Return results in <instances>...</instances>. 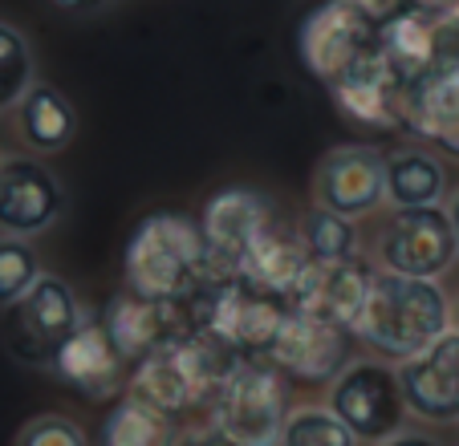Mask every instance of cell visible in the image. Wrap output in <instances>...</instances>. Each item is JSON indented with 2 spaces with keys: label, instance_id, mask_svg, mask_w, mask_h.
Instances as JSON below:
<instances>
[{
  "label": "cell",
  "instance_id": "obj_5",
  "mask_svg": "<svg viewBox=\"0 0 459 446\" xmlns=\"http://www.w3.org/2000/svg\"><path fill=\"white\" fill-rule=\"evenodd\" d=\"M289 410V378L264 353H240L208 402L212 426L240 446H277Z\"/></svg>",
  "mask_w": 459,
  "mask_h": 446
},
{
  "label": "cell",
  "instance_id": "obj_9",
  "mask_svg": "<svg viewBox=\"0 0 459 446\" xmlns=\"http://www.w3.org/2000/svg\"><path fill=\"white\" fill-rule=\"evenodd\" d=\"M264 357H269L289 382L330 386L342 369H346V361L354 357V333H350L346 325H333V321H321V317H309V313L289 309L285 325L273 337Z\"/></svg>",
  "mask_w": 459,
  "mask_h": 446
},
{
  "label": "cell",
  "instance_id": "obj_18",
  "mask_svg": "<svg viewBox=\"0 0 459 446\" xmlns=\"http://www.w3.org/2000/svg\"><path fill=\"white\" fill-rule=\"evenodd\" d=\"M370 280H374V268L358 256L313 260L301 272V280L293 284V292H289V304H293L297 313H309V317L333 321V325L350 329L366 304Z\"/></svg>",
  "mask_w": 459,
  "mask_h": 446
},
{
  "label": "cell",
  "instance_id": "obj_27",
  "mask_svg": "<svg viewBox=\"0 0 459 446\" xmlns=\"http://www.w3.org/2000/svg\"><path fill=\"white\" fill-rule=\"evenodd\" d=\"M33 81V49L21 29L0 21V110H13Z\"/></svg>",
  "mask_w": 459,
  "mask_h": 446
},
{
  "label": "cell",
  "instance_id": "obj_11",
  "mask_svg": "<svg viewBox=\"0 0 459 446\" xmlns=\"http://www.w3.org/2000/svg\"><path fill=\"white\" fill-rule=\"evenodd\" d=\"M49 373L61 386H70L74 394H82L86 402H110V398H118L126 390V361L114 353L102 321L90 309L82 313L74 333L53 353Z\"/></svg>",
  "mask_w": 459,
  "mask_h": 446
},
{
  "label": "cell",
  "instance_id": "obj_24",
  "mask_svg": "<svg viewBox=\"0 0 459 446\" xmlns=\"http://www.w3.org/2000/svg\"><path fill=\"white\" fill-rule=\"evenodd\" d=\"M175 418L143 402L139 394H118L102 418V446H171Z\"/></svg>",
  "mask_w": 459,
  "mask_h": 446
},
{
  "label": "cell",
  "instance_id": "obj_34",
  "mask_svg": "<svg viewBox=\"0 0 459 446\" xmlns=\"http://www.w3.org/2000/svg\"><path fill=\"white\" fill-rule=\"evenodd\" d=\"M53 4L65 13H94V9H102L106 0H53Z\"/></svg>",
  "mask_w": 459,
  "mask_h": 446
},
{
  "label": "cell",
  "instance_id": "obj_19",
  "mask_svg": "<svg viewBox=\"0 0 459 446\" xmlns=\"http://www.w3.org/2000/svg\"><path fill=\"white\" fill-rule=\"evenodd\" d=\"M106 337H110L114 353H118L126 365H134L139 357H147L151 349L167 341V337L191 329L187 304L175 301H147V296H134L130 288H122L118 296L106 301V309L98 313Z\"/></svg>",
  "mask_w": 459,
  "mask_h": 446
},
{
  "label": "cell",
  "instance_id": "obj_25",
  "mask_svg": "<svg viewBox=\"0 0 459 446\" xmlns=\"http://www.w3.org/2000/svg\"><path fill=\"white\" fill-rule=\"evenodd\" d=\"M301 240L305 248H309L313 260H350L358 256V227L354 219H346V215L330 211V207L313 203L309 211L301 215Z\"/></svg>",
  "mask_w": 459,
  "mask_h": 446
},
{
  "label": "cell",
  "instance_id": "obj_22",
  "mask_svg": "<svg viewBox=\"0 0 459 446\" xmlns=\"http://www.w3.org/2000/svg\"><path fill=\"white\" fill-rule=\"evenodd\" d=\"M439 21L443 17H431V13L407 4V9H399L378 29L382 57L399 69L403 81L419 78L423 69L435 65V57H439Z\"/></svg>",
  "mask_w": 459,
  "mask_h": 446
},
{
  "label": "cell",
  "instance_id": "obj_36",
  "mask_svg": "<svg viewBox=\"0 0 459 446\" xmlns=\"http://www.w3.org/2000/svg\"><path fill=\"white\" fill-rule=\"evenodd\" d=\"M451 329L459 333V296H455V304H451Z\"/></svg>",
  "mask_w": 459,
  "mask_h": 446
},
{
  "label": "cell",
  "instance_id": "obj_2",
  "mask_svg": "<svg viewBox=\"0 0 459 446\" xmlns=\"http://www.w3.org/2000/svg\"><path fill=\"white\" fill-rule=\"evenodd\" d=\"M212 280L200 219L183 211H155L134 223L122 248V284L147 301H191Z\"/></svg>",
  "mask_w": 459,
  "mask_h": 446
},
{
  "label": "cell",
  "instance_id": "obj_31",
  "mask_svg": "<svg viewBox=\"0 0 459 446\" xmlns=\"http://www.w3.org/2000/svg\"><path fill=\"white\" fill-rule=\"evenodd\" d=\"M346 4H350V9H354L362 21H370L374 29H382L399 9H407V0H346Z\"/></svg>",
  "mask_w": 459,
  "mask_h": 446
},
{
  "label": "cell",
  "instance_id": "obj_33",
  "mask_svg": "<svg viewBox=\"0 0 459 446\" xmlns=\"http://www.w3.org/2000/svg\"><path fill=\"white\" fill-rule=\"evenodd\" d=\"M411 9H423V13H431V17H451L455 13V4L459 0H407Z\"/></svg>",
  "mask_w": 459,
  "mask_h": 446
},
{
  "label": "cell",
  "instance_id": "obj_17",
  "mask_svg": "<svg viewBox=\"0 0 459 446\" xmlns=\"http://www.w3.org/2000/svg\"><path fill=\"white\" fill-rule=\"evenodd\" d=\"M403 126L447 155H459V57L439 53L431 69L407 81Z\"/></svg>",
  "mask_w": 459,
  "mask_h": 446
},
{
  "label": "cell",
  "instance_id": "obj_29",
  "mask_svg": "<svg viewBox=\"0 0 459 446\" xmlns=\"http://www.w3.org/2000/svg\"><path fill=\"white\" fill-rule=\"evenodd\" d=\"M13 446H90V438L70 414H37L17 430Z\"/></svg>",
  "mask_w": 459,
  "mask_h": 446
},
{
  "label": "cell",
  "instance_id": "obj_1",
  "mask_svg": "<svg viewBox=\"0 0 459 446\" xmlns=\"http://www.w3.org/2000/svg\"><path fill=\"white\" fill-rule=\"evenodd\" d=\"M451 329V304L439 280H419L399 272H374L366 304L350 325L354 341L378 361H407Z\"/></svg>",
  "mask_w": 459,
  "mask_h": 446
},
{
  "label": "cell",
  "instance_id": "obj_13",
  "mask_svg": "<svg viewBox=\"0 0 459 446\" xmlns=\"http://www.w3.org/2000/svg\"><path fill=\"white\" fill-rule=\"evenodd\" d=\"M374 41H378V29L358 17L346 0H321L297 29V53L321 86H330Z\"/></svg>",
  "mask_w": 459,
  "mask_h": 446
},
{
  "label": "cell",
  "instance_id": "obj_37",
  "mask_svg": "<svg viewBox=\"0 0 459 446\" xmlns=\"http://www.w3.org/2000/svg\"><path fill=\"white\" fill-rule=\"evenodd\" d=\"M451 17H455V21H459V4H455V13H451Z\"/></svg>",
  "mask_w": 459,
  "mask_h": 446
},
{
  "label": "cell",
  "instance_id": "obj_6",
  "mask_svg": "<svg viewBox=\"0 0 459 446\" xmlns=\"http://www.w3.org/2000/svg\"><path fill=\"white\" fill-rule=\"evenodd\" d=\"M78 292L61 276L41 272L13 304H4V349L29 369H49L53 353L82 321Z\"/></svg>",
  "mask_w": 459,
  "mask_h": 446
},
{
  "label": "cell",
  "instance_id": "obj_20",
  "mask_svg": "<svg viewBox=\"0 0 459 446\" xmlns=\"http://www.w3.org/2000/svg\"><path fill=\"white\" fill-rule=\"evenodd\" d=\"M309 264H313V256H309V248H305L301 232H297V223H289L281 211H273L269 223L260 227L256 240L244 252L240 272L252 276L256 284H264V288L289 296Z\"/></svg>",
  "mask_w": 459,
  "mask_h": 446
},
{
  "label": "cell",
  "instance_id": "obj_8",
  "mask_svg": "<svg viewBox=\"0 0 459 446\" xmlns=\"http://www.w3.org/2000/svg\"><path fill=\"white\" fill-rule=\"evenodd\" d=\"M382 272L419 276V280H439L459 260L455 232H451L447 207H394L374 244Z\"/></svg>",
  "mask_w": 459,
  "mask_h": 446
},
{
  "label": "cell",
  "instance_id": "obj_3",
  "mask_svg": "<svg viewBox=\"0 0 459 446\" xmlns=\"http://www.w3.org/2000/svg\"><path fill=\"white\" fill-rule=\"evenodd\" d=\"M240 353H232L216 337L191 325L183 333L167 337L159 349H151L147 357L130 365V394H139L143 402H151L155 410L171 414V418L200 410V406L208 410L220 378L228 373V365Z\"/></svg>",
  "mask_w": 459,
  "mask_h": 446
},
{
  "label": "cell",
  "instance_id": "obj_26",
  "mask_svg": "<svg viewBox=\"0 0 459 446\" xmlns=\"http://www.w3.org/2000/svg\"><path fill=\"white\" fill-rule=\"evenodd\" d=\"M277 446H358V438L330 410H289Z\"/></svg>",
  "mask_w": 459,
  "mask_h": 446
},
{
  "label": "cell",
  "instance_id": "obj_4",
  "mask_svg": "<svg viewBox=\"0 0 459 446\" xmlns=\"http://www.w3.org/2000/svg\"><path fill=\"white\" fill-rule=\"evenodd\" d=\"M183 304H187V317L200 333L216 337L232 353H248V357L252 353H269L273 337L281 333L289 309H293L289 296L264 288L244 272L216 276Z\"/></svg>",
  "mask_w": 459,
  "mask_h": 446
},
{
  "label": "cell",
  "instance_id": "obj_12",
  "mask_svg": "<svg viewBox=\"0 0 459 446\" xmlns=\"http://www.w3.org/2000/svg\"><path fill=\"white\" fill-rule=\"evenodd\" d=\"M407 414L451 426L459 422V333L447 329L427 349L394 365Z\"/></svg>",
  "mask_w": 459,
  "mask_h": 446
},
{
  "label": "cell",
  "instance_id": "obj_28",
  "mask_svg": "<svg viewBox=\"0 0 459 446\" xmlns=\"http://www.w3.org/2000/svg\"><path fill=\"white\" fill-rule=\"evenodd\" d=\"M37 276H41V264L25 236H0V309L17 301Z\"/></svg>",
  "mask_w": 459,
  "mask_h": 446
},
{
  "label": "cell",
  "instance_id": "obj_16",
  "mask_svg": "<svg viewBox=\"0 0 459 446\" xmlns=\"http://www.w3.org/2000/svg\"><path fill=\"white\" fill-rule=\"evenodd\" d=\"M65 191L37 159H0V232L37 236L61 219Z\"/></svg>",
  "mask_w": 459,
  "mask_h": 446
},
{
  "label": "cell",
  "instance_id": "obj_21",
  "mask_svg": "<svg viewBox=\"0 0 459 446\" xmlns=\"http://www.w3.org/2000/svg\"><path fill=\"white\" fill-rule=\"evenodd\" d=\"M13 110H17L21 138H25L29 150H37V155H57L78 134V114H74L70 98L61 94L57 86L33 81Z\"/></svg>",
  "mask_w": 459,
  "mask_h": 446
},
{
  "label": "cell",
  "instance_id": "obj_15",
  "mask_svg": "<svg viewBox=\"0 0 459 446\" xmlns=\"http://www.w3.org/2000/svg\"><path fill=\"white\" fill-rule=\"evenodd\" d=\"M382 150L378 146H333L330 155H321L317 175H313V199L330 211L346 215V219H362V215L378 211L386 203V187H382Z\"/></svg>",
  "mask_w": 459,
  "mask_h": 446
},
{
  "label": "cell",
  "instance_id": "obj_23",
  "mask_svg": "<svg viewBox=\"0 0 459 446\" xmlns=\"http://www.w3.org/2000/svg\"><path fill=\"white\" fill-rule=\"evenodd\" d=\"M382 187L394 207H431L447 191V171L423 146H399L382 159Z\"/></svg>",
  "mask_w": 459,
  "mask_h": 446
},
{
  "label": "cell",
  "instance_id": "obj_32",
  "mask_svg": "<svg viewBox=\"0 0 459 446\" xmlns=\"http://www.w3.org/2000/svg\"><path fill=\"white\" fill-rule=\"evenodd\" d=\"M378 446H443L435 434H423V430H394L390 438H382Z\"/></svg>",
  "mask_w": 459,
  "mask_h": 446
},
{
  "label": "cell",
  "instance_id": "obj_14",
  "mask_svg": "<svg viewBox=\"0 0 459 446\" xmlns=\"http://www.w3.org/2000/svg\"><path fill=\"white\" fill-rule=\"evenodd\" d=\"M330 94L338 102V110L350 122L370 130H394L403 126V94H407V81L399 78V69L382 57L378 41L338 73L330 81Z\"/></svg>",
  "mask_w": 459,
  "mask_h": 446
},
{
  "label": "cell",
  "instance_id": "obj_30",
  "mask_svg": "<svg viewBox=\"0 0 459 446\" xmlns=\"http://www.w3.org/2000/svg\"><path fill=\"white\" fill-rule=\"evenodd\" d=\"M171 446H240L236 438H228L220 426H187V430H175V442Z\"/></svg>",
  "mask_w": 459,
  "mask_h": 446
},
{
  "label": "cell",
  "instance_id": "obj_35",
  "mask_svg": "<svg viewBox=\"0 0 459 446\" xmlns=\"http://www.w3.org/2000/svg\"><path fill=\"white\" fill-rule=\"evenodd\" d=\"M447 219H451V232H455V248H459V191L451 195V203H447Z\"/></svg>",
  "mask_w": 459,
  "mask_h": 446
},
{
  "label": "cell",
  "instance_id": "obj_7",
  "mask_svg": "<svg viewBox=\"0 0 459 446\" xmlns=\"http://www.w3.org/2000/svg\"><path fill=\"white\" fill-rule=\"evenodd\" d=\"M330 414H338L350 434L362 442H382L394 430H403L407 406L394 378V365L378 357H350L346 369L330 382Z\"/></svg>",
  "mask_w": 459,
  "mask_h": 446
},
{
  "label": "cell",
  "instance_id": "obj_10",
  "mask_svg": "<svg viewBox=\"0 0 459 446\" xmlns=\"http://www.w3.org/2000/svg\"><path fill=\"white\" fill-rule=\"evenodd\" d=\"M273 211H277V203L248 187H228L204 203L200 236H204V256H208L212 280L240 272L244 252L256 240L260 227L269 223Z\"/></svg>",
  "mask_w": 459,
  "mask_h": 446
}]
</instances>
